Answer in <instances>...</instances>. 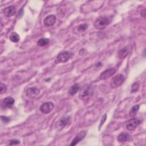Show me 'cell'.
<instances>
[{"mask_svg":"<svg viewBox=\"0 0 146 146\" xmlns=\"http://www.w3.org/2000/svg\"><path fill=\"white\" fill-rule=\"evenodd\" d=\"M110 22L111 21L108 17H100L95 21L94 25L96 29L98 30H103L110 23Z\"/></svg>","mask_w":146,"mask_h":146,"instance_id":"cell-1","label":"cell"},{"mask_svg":"<svg viewBox=\"0 0 146 146\" xmlns=\"http://www.w3.org/2000/svg\"><path fill=\"white\" fill-rule=\"evenodd\" d=\"M94 92V89L92 86H87L84 87L80 91L79 95V97L81 100H87L92 95Z\"/></svg>","mask_w":146,"mask_h":146,"instance_id":"cell-2","label":"cell"},{"mask_svg":"<svg viewBox=\"0 0 146 146\" xmlns=\"http://www.w3.org/2000/svg\"><path fill=\"white\" fill-rule=\"evenodd\" d=\"M125 77L122 74H117L114 76L110 82V86L112 88H117L124 82Z\"/></svg>","mask_w":146,"mask_h":146,"instance_id":"cell-3","label":"cell"},{"mask_svg":"<svg viewBox=\"0 0 146 146\" xmlns=\"http://www.w3.org/2000/svg\"><path fill=\"white\" fill-rule=\"evenodd\" d=\"M54 103L51 102H48L43 103L40 106L39 108V110L43 113L47 114L52 111V110L54 109Z\"/></svg>","mask_w":146,"mask_h":146,"instance_id":"cell-4","label":"cell"},{"mask_svg":"<svg viewBox=\"0 0 146 146\" xmlns=\"http://www.w3.org/2000/svg\"><path fill=\"white\" fill-rule=\"evenodd\" d=\"M141 120L138 118L131 119L126 124V128L129 131H133L140 124Z\"/></svg>","mask_w":146,"mask_h":146,"instance_id":"cell-5","label":"cell"},{"mask_svg":"<svg viewBox=\"0 0 146 146\" xmlns=\"http://www.w3.org/2000/svg\"><path fill=\"white\" fill-rule=\"evenodd\" d=\"M72 55L73 54L70 51H63V52H60L56 58L59 62L64 63L67 62L70 59V58L72 56Z\"/></svg>","mask_w":146,"mask_h":146,"instance_id":"cell-6","label":"cell"},{"mask_svg":"<svg viewBox=\"0 0 146 146\" xmlns=\"http://www.w3.org/2000/svg\"><path fill=\"white\" fill-rule=\"evenodd\" d=\"M115 72H116V69L114 68H111L107 69V70L103 71L100 74V75L99 76V79L101 80H107L109 78L111 77Z\"/></svg>","mask_w":146,"mask_h":146,"instance_id":"cell-7","label":"cell"},{"mask_svg":"<svg viewBox=\"0 0 146 146\" xmlns=\"http://www.w3.org/2000/svg\"><path fill=\"white\" fill-rule=\"evenodd\" d=\"M40 93V90L35 87L28 88L26 91V95L27 96L31 99L36 98Z\"/></svg>","mask_w":146,"mask_h":146,"instance_id":"cell-8","label":"cell"},{"mask_svg":"<svg viewBox=\"0 0 146 146\" xmlns=\"http://www.w3.org/2000/svg\"><path fill=\"white\" fill-rule=\"evenodd\" d=\"M87 134V131H82L79 132L75 136L74 139L72 140L71 143L70 144V145H76L78 143H79L82 139L84 138Z\"/></svg>","mask_w":146,"mask_h":146,"instance_id":"cell-9","label":"cell"},{"mask_svg":"<svg viewBox=\"0 0 146 146\" xmlns=\"http://www.w3.org/2000/svg\"><path fill=\"white\" fill-rule=\"evenodd\" d=\"M14 102V99L12 97H6L2 100V102L1 103V107L3 109L10 108L13 106Z\"/></svg>","mask_w":146,"mask_h":146,"instance_id":"cell-10","label":"cell"},{"mask_svg":"<svg viewBox=\"0 0 146 146\" xmlns=\"http://www.w3.org/2000/svg\"><path fill=\"white\" fill-rule=\"evenodd\" d=\"M56 17L54 15H49L47 16L43 20V24L46 27L52 26L56 22Z\"/></svg>","mask_w":146,"mask_h":146,"instance_id":"cell-11","label":"cell"},{"mask_svg":"<svg viewBox=\"0 0 146 146\" xmlns=\"http://www.w3.org/2000/svg\"><path fill=\"white\" fill-rule=\"evenodd\" d=\"M16 13V9L14 6H9L3 10V14L7 17H11Z\"/></svg>","mask_w":146,"mask_h":146,"instance_id":"cell-12","label":"cell"},{"mask_svg":"<svg viewBox=\"0 0 146 146\" xmlns=\"http://www.w3.org/2000/svg\"><path fill=\"white\" fill-rule=\"evenodd\" d=\"M70 117L68 116H63L60 119L59 121L57 123V127L63 128H64L70 121Z\"/></svg>","mask_w":146,"mask_h":146,"instance_id":"cell-13","label":"cell"},{"mask_svg":"<svg viewBox=\"0 0 146 146\" xmlns=\"http://www.w3.org/2000/svg\"><path fill=\"white\" fill-rule=\"evenodd\" d=\"M130 136L127 132H122L117 136V141L120 143H124L129 140Z\"/></svg>","mask_w":146,"mask_h":146,"instance_id":"cell-14","label":"cell"},{"mask_svg":"<svg viewBox=\"0 0 146 146\" xmlns=\"http://www.w3.org/2000/svg\"><path fill=\"white\" fill-rule=\"evenodd\" d=\"M128 52H129V50L128 48L124 47L121 50H120L117 52V57L120 59H124L128 55Z\"/></svg>","mask_w":146,"mask_h":146,"instance_id":"cell-15","label":"cell"},{"mask_svg":"<svg viewBox=\"0 0 146 146\" xmlns=\"http://www.w3.org/2000/svg\"><path fill=\"white\" fill-rule=\"evenodd\" d=\"M80 89V86L78 84L75 83L74 85L71 86L68 90V93L70 95H74L75 94H76L78 91Z\"/></svg>","mask_w":146,"mask_h":146,"instance_id":"cell-16","label":"cell"},{"mask_svg":"<svg viewBox=\"0 0 146 146\" xmlns=\"http://www.w3.org/2000/svg\"><path fill=\"white\" fill-rule=\"evenodd\" d=\"M139 107H140V106L139 104H136V105H135L133 106L129 110V115L131 117H134L137 112H138L139 110Z\"/></svg>","mask_w":146,"mask_h":146,"instance_id":"cell-17","label":"cell"},{"mask_svg":"<svg viewBox=\"0 0 146 146\" xmlns=\"http://www.w3.org/2000/svg\"><path fill=\"white\" fill-rule=\"evenodd\" d=\"M9 39L12 42H14V43H17L18 42H19L20 38L19 35L15 33V32H13L9 36Z\"/></svg>","mask_w":146,"mask_h":146,"instance_id":"cell-18","label":"cell"},{"mask_svg":"<svg viewBox=\"0 0 146 146\" xmlns=\"http://www.w3.org/2000/svg\"><path fill=\"white\" fill-rule=\"evenodd\" d=\"M50 40L48 38H42L39 39L38 42H37V44L39 46H46L47 44H48L49 43Z\"/></svg>","mask_w":146,"mask_h":146,"instance_id":"cell-19","label":"cell"},{"mask_svg":"<svg viewBox=\"0 0 146 146\" xmlns=\"http://www.w3.org/2000/svg\"><path fill=\"white\" fill-rule=\"evenodd\" d=\"M88 25L86 23L84 24H81L80 25H79L77 27V31H78L79 33H82L84 32L87 29Z\"/></svg>","mask_w":146,"mask_h":146,"instance_id":"cell-20","label":"cell"},{"mask_svg":"<svg viewBox=\"0 0 146 146\" xmlns=\"http://www.w3.org/2000/svg\"><path fill=\"white\" fill-rule=\"evenodd\" d=\"M7 90V86L2 83H0V94H2L5 93Z\"/></svg>","mask_w":146,"mask_h":146,"instance_id":"cell-21","label":"cell"},{"mask_svg":"<svg viewBox=\"0 0 146 146\" xmlns=\"http://www.w3.org/2000/svg\"><path fill=\"white\" fill-rule=\"evenodd\" d=\"M139 87V84L137 82H135L134 83L132 86V87H131V92H135L136 91H137L138 88Z\"/></svg>","mask_w":146,"mask_h":146,"instance_id":"cell-22","label":"cell"},{"mask_svg":"<svg viewBox=\"0 0 146 146\" xmlns=\"http://www.w3.org/2000/svg\"><path fill=\"white\" fill-rule=\"evenodd\" d=\"M106 119H107V114L105 113L104 115H103V116L102 117L101 121H100V124H99V129H100V128H101L102 126L103 125V124H104V123L106 121Z\"/></svg>","mask_w":146,"mask_h":146,"instance_id":"cell-23","label":"cell"},{"mask_svg":"<svg viewBox=\"0 0 146 146\" xmlns=\"http://www.w3.org/2000/svg\"><path fill=\"white\" fill-rule=\"evenodd\" d=\"M21 141L17 139H11L9 141V145H17L20 144Z\"/></svg>","mask_w":146,"mask_h":146,"instance_id":"cell-24","label":"cell"},{"mask_svg":"<svg viewBox=\"0 0 146 146\" xmlns=\"http://www.w3.org/2000/svg\"><path fill=\"white\" fill-rule=\"evenodd\" d=\"M1 120L5 123H7L10 121V119L5 116H1Z\"/></svg>","mask_w":146,"mask_h":146,"instance_id":"cell-25","label":"cell"},{"mask_svg":"<svg viewBox=\"0 0 146 146\" xmlns=\"http://www.w3.org/2000/svg\"><path fill=\"white\" fill-rule=\"evenodd\" d=\"M140 13H141V17H143V18H145V14H146V13H145V9H143V10H141Z\"/></svg>","mask_w":146,"mask_h":146,"instance_id":"cell-26","label":"cell"}]
</instances>
